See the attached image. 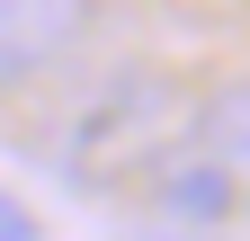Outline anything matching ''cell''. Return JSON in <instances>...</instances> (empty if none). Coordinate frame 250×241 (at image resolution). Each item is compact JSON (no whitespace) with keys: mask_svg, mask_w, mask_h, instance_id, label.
Masks as SVG:
<instances>
[{"mask_svg":"<svg viewBox=\"0 0 250 241\" xmlns=\"http://www.w3.org/2000/svg\"><path fill=\"white\" fill-rule=\"evenodd\" d=\"M0 241H36V215H27L18 197H0Z\"/></svg>","mask_w":250,"mask_h":241,"instance_id":"5","label":"cell"},{"mask_svg":"<svg viewBox=\"0 0 250 241\" xmlns=\"http://www.w3.org/2000/svg\"><path fill=\"white\" fill-rule=\"evenodd\" d=\"M197 152H206L214 170H232L241 188H250V80L214 89V99L197 107Z\"/></svg>","mask_w":250,"mask_h":241,"instance_id":"4","label":"cell"},{"mask_svg":"<svg viewBox=\"0 0 250 241\" xmlns=\"http://www.w3.org/2000/svg\"><path fill=\"white\" fill-rule=\"evenodd\" d=\"M152 205H161L170 223L206 232V223H224L232 205H241V179H232V170H214L197 143H179V152L161 161V179H152Z\"/></svg>","mask_w":250,"mask_h":241,"instance_id":"3","label":"cell"},{"mask_svg":"<svg viewBox=\"0 0 250 241\" xmlns=\"http://www.w3.org/2000/svg\"><path fill=\"white\" fill-rule=\"evenodd\" d=\"M179 125H188V99L161 72H116L99 99H81L72 134H62V179L72 188H107L125 170H161Z\"/></svg>","mask_w":250,"mask_h":241,"instance_id":"1","label":"cell"},{"mask_svg":"<svg viewBox=\"0 0 250 241\" xmlns=\"http://www.w3.org/2000/svg\"><path fill=\"white\" fill-rule=\"evenodd\" d=\"M81 27H89V0H0V89L62 63L81 45Z\"/></svg>","mask_w":250,"mask_h":241,"instance_id":"2","label":"cell"}]
</instances>
